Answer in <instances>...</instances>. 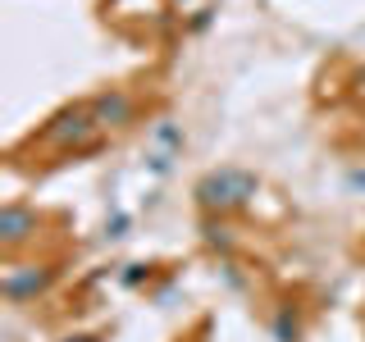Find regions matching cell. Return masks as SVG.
Listing matches in <instances>:
<instances>
[{"label":"cell","mask_w":365,"mask_h":342,"mask_svg":"<svg viewBox=\"0 0 365 342\" xmlns=\"http://www.w3.org/2000/svg\"><path fill=\"white\" fill-rule=\"evenodd\" d=\"M155 142H165L169 151H182V128H174L169 119H160L155 123Z\"/></svg>","instance_id":"obj_8"},{"label":"cell","mask_w":365,"mask_h":342,"mask_svg":"<svg viewBox=\"0 0 365 342\" xmlns=\"http://www.w3.org/2000/svg\"><path fill=\"white\" fill-rule=\"evenodd\" d=\"M37 228H41V214L32 210V205L9 201L5 210H0V247H5V251H19L28 237H37Z\"/></svg>","instance_id":"obj_4"},{"label":"cell","mask_w":365,"mask_h":342,"mask_svg":"<svg viewBox=\"0 0 365 342\" xmlns=\"http://www.w3.org/2000/svg\"><path fill=\"white\" fill-rule=\"evenodd\" d=\"M91 114H96L101 133H110V128H128L133 114H137V100H133V91H123V87H106L96 100H91Z\"/></svg>","instance_id":"obj_5"},{"label":"cell","mask_w":365,"mask_h":342,"mask_svg":"<svg viewBox=\"0 0 365 342\" xmlns=\"http://www.w3.org/2000/svg\"><path fill=\"white\" fill-rule=\"evenodd\" d=\"M210 19H215V9H197V19H192V32H205V28H210Z\"/></svg>","instance_id":"obj_12"},{"label":"cell","mask_w":365,"mask_h":342,"mask_svg":"<svg viewBox=\"0 0 365 342\" xmlns=\"http://www.w3.org/2000/svg\"><path fill=\"white\" fill-rule=\"evenodd\" d=\"M256 192H260V178L251 174V169L220 165V169H210V174L197 178L192 197H197L201 214H237V210H247V205L256 201Z\"/></svg>","instance_id":"obj_1"},{"label":"cell","mask_w":365,"mask_h":342,"mask_svg":"<svg viewBox=\"0 0 365 342\" xmlns=\"http://www.w3.org/2000/svg\"><path fill=\"white\" fill-rule=\"evenodd\" d=\"M151 169H155V174H169V151H160V155H151Z\"/></svg>","instance_id":"obj_13"},{"label":"cell","mask_w":365,"mask_h":342,"mask_svg":"<svg viewBox=\"0 0 365 342\" xmlns=\"http://www.w3.org/2000/svg\"><path fill=\"white\" fill-rule=\"evenodd\" d=\"M68 342H91V338H68Z\"/></svg>","instance_id":"obj_14"},{"label":"cell","mask_w":365,"mask_h":342,"mask_svg":"<svg viewBox=\"0 0 365 342\" xmlns=\"http://www.w3.org/2000/svg\"><path fill=\"white\" fill-rule=\"evenodd\" d=\"M269 333H274V342H302V319H297L292 306H279L269 315Z\"/></svg>","instance_id":"obj_7"},{"label":"cell","mask_w":365,"mask_h":342,"mask_svg":"<svg viewBox=\"0 0 365 342\" xmlns=\"http://www.w3.org/2000/svg\"><path fill=\"white\" fill-rule=\"evenodd\" d=\"M347 187H351V192H365V165H356V169L347 174Z\"/></svg>","instance_id":"obj_11"},{"label":"cell","mask_w":365,"mask_h":342,"mask_svg":"<svg viewBox=\"0 0 365 342\" xmlns=\"http://www.w3.org/2000/svg\"><path fill=\"white\" fill-rule=\"evenodd\" d=\"M142 279H146V265H123V283H128V288H137Z\"/></svg>","instance_id":"obj_10"},{"label":"cell","mask_w":365,"mask_h":342,"mask_svg":"<svg viewBox=\"0 0 365 342\" xmlns=\"http://www.w3.org/2000/svg\"><path fill=\"white\" fill-rule=\"evenodd\" d=\"M201 237H205V247H210V251H224V256H228V251H233V242H237L233 228L224 224V214H205V219H201Z\"/></svg>","instance_id":"obj_6"},{"label":"cell","mask_w":365,"mask_h":342,"mask_svg":"<svg viewBox=\"0 0 365 342\" xmlns=\"http://www.w3.org/2000/svg\"><path fill=\"white\" fill-rule=\"evenodd\" d=\"M51 283H55V269L51 265H14V269H5V279H0V292H5V301H37L41 292H51Z\"/></svg>","instance_id":"obj_3"},{"label":"cell","mask_w":365,"mask_h":342,"mask_svg":"<svg viewBox=\"0 0 365 342\" xmlns=\"http://www.w3.org/2000/svg\"><path fill=\"white\" fill-rule=\"evenodd\" d=\"M96 133H101V123L91 114V105H68L41 128V142L55 146V151H87L96 142Z\"/></svg>","instance_id":"obj_2"},{"label":"cell","mask_w":365,"mask_h":342,"mask_svg":"<svg viewBox=\"0 0 365 342\" xmlns=\"http://www.w3.org/2000/svg\"><path fill=\"white\" fill-rule=\"evenodd\" d=\"M128 224H133V219L119 210V214H110V219H106V233H110V237H123V233H128Z\"/></svg>","instance_id":"obj_9"}]
</instances>
